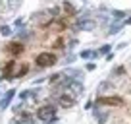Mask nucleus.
Wrapping results in <instances>:
<instances>
[{
    "label": "nucleus",
    "mask_w": 131,
    "mask_h": 124,
    "mask_svg": "<svg viewBox=\"0 0 131 124\" xmlns=\"http://www.w3.org/2000/svg\"><path fill=\"white\" fill-rule=\"evenodd\" d=\"M14 95H16V89H10V91H6V95L2 97V99H0V111H4V109L8 107Z\"/></svg>",
    "instance_id": "nucleus-8"
},
{
    "label": "nucleus",
    "mask_w": 131,
    "mask_h": 124,
    "mask_svg": "<svg viewBox=\"0 0 131 124\" xmlns=\"http://www.w3.org/2000/svg\"><path fill=\"white\" fill-rule=\"evenodd\" d=\"M19 4H21V0H12V2H10V8L14 10V8H17Z\"/></svg>",
    "instance_id": "nucleus-19"
},
{
    "label": "nucleus",
    "mask_w": 131,
    "mask_h": 124,
    "mask_svg": "<svg viewBox=\"0 0 131 124\" xmlns=\"http://www.w3.org/2000/svg\"><path fill=\"white\" fill-rule=\"evenodd\" d=\"M100 52H96V50H83L81 52V58H96Z\"/></svg>",
    "instance_id": "nucleus-11"
},
{
    "label": "nucleus",
    "mask_w": 131,
    "mask_h": 124,
    "mask_svg": "<svg viewBox=\"0 0 131 124\" xmlns=\"http://www.w3.org/2000/svg\"><path fill=\"white\" fill-rule=\"evenodd\" d=\"M37 118L41 124H52L56 120V109L50 107V105H45L37 111Z\"/></svg>",
    "instance_id": "nucleus-2"
},
{
    "label": "nucleus",
    "mask_w": 131,
    "mask_h": 124,
    "mask_svg": "<svg viewBox=\"0 0 131 124\" xmlns=\"http://www.w3.org/2000/svg\"><path fill=\"white\" fill-rule=\"evenodd\" d=\"M96 105H108V107H122L123 105V99L118 95H112V97H98L96 99Z\"/></svg>",
    "instance_id": "nucleus-5"
},
{
    "label": "nucleus",
    "mask_w": 131,
    "mask_h": 124,
    "mask_svg": "<svg viewBox=\"0 0 131 124\" xmlns=\"http://www.w3.org/2000/svg\"><path fill=\"white\" fill-rule=\"evenodd\" d=\"M0 4H2V0H0Z\"/></svg>",
    "instance_id": "nucleus-24"
},
{
    "label": "nucleus",
    "mask_w": 131,
    "mask_h": 124,
    "mask_svg": "<svg viewBox=\"0 0 131 124\" xmlns=\"http://www.w3.org/2000/svg\"><path fill=\"white\" fill-rule=\"evenodd\" d=\"M114 17H116V20H123V17H125V12H119V10H114Z\"/></svg>",
    "instance_id": "nucleus-15"
},
{
    "label": "nucleus",
    "mask_w": 131,
    "mask_h": 124,
    "mask_svg": "<svg viewBox=\"0 0 131 124\" xmlns=\"http://www.w3.org/2000/svg\"><path fill=\"white\" fill-rule=\"evenodd\" d=\"M75 27L79 29V31H93L94 29V21H91V20H85V17H81V20L75 23Z\"/></svg>",
    "instance_id": "nucleus-6"
},
{
    "label": "nucleus",
    "mask_w": 131,
    "mask_h": 124,
    "mask_svg": "<svg viewBox=\"0 0 131 124\" xmlns=\"http://www.w3.org/2000/svg\"><path fill=\"white\" fill-rule=\"evenodd\" d=\"M125 23H127V25H131V17H129V20H127V21H125Z\"/></svg>",
    "instance_id": "nucleus-23"
},
{
    "label": "nucleus",
    "mask_w": 131,
    "mask_h": 124,
    "mask_svg": "<svg viewBox=\"0 0 131 124\" xmlns=\"http://www.w3.org/2000/svg\"><path fill=\"white\" fill-rule=\"evenodd\" d=\"M31 93H33V91H29V89H25V91H23V93H21V99H23V101H25V99H27V97H31Z\"/></svg>",
    "instance_id": "nucleus-20"
},
{
    "label": "nucleus",
    "mask_w": 131,
    "mask_h": 124,
    "mask_svg": "<svg viewBox=\"0 0 131 124\" xmlns=\"http://www.w3.org/2000/svg\"><path fill=\"white\" fill-rule=\"evenodd\" d=\"M94 68H96V66H94L93 62H89V64H87V70H94Z\"/></svg>",
    "instance_id": "nucleus-22"
},
{
    "label": "nucleus",
    "mask_w": 131,
    "mask_h": 124,
    "mask_svg": "<svg viewBox=\"0 0 131 124\" xmlns=\"http://www.w3.org/2000/svg\"><path fill=\"white\" fill-rule=\"evenodd\" d=\"M64 89H66L64 93H68V95H71V97L77 99V97L83 93V83L81 82H75V79H70V82L64 83Z\"/></svg>",
    "instance_id": "nucleus-3"
},
{
    "label": "nucleus",
    "mask_w": 131,
    "mask_h": 124,
    "mask_svg": "<svg viewBox=\"0 0 131 124\" xmlns=\"http://www.w3.org/2000/svg\"><path fill=\"white\" fill-rule=\"evenodd\" d=\"M56 56H54L52 52H41L37 56V64L41 68H48V66H54V64H56Z\"/></svg>",
    "instance_id": "nucleus-4"
},
{
    "label": "nucleus",
    "mask_w": 131,
    "mask_h": 124,
    "mask_svg": "<svg viewBox=\"0 0 131 124\" xmlns=\"http://www.w3.org/2000/svg\"><path fill=\"white\" fill-rule=\"evenodd\" d=\"M19 37H23V39H27V37H31V33H27V29H19Z\"/></svg>",
    "instance_id": "nucleus-17"
},
{
    "label": "nucleus",
    "mask_w": 131,
    "mask_h": 124,
    "mask_svg": "<svg viewBox=\"0 0 131 124\" xmlns=\"http://www.w3.org/2000/svg\"><path fill=\"white\" fill-rule=\"evenodd\" d=\"M48 27L56 29V31H62V29H64V23H62V21H52V23H48Z\"/></svg>",
    "instance_id": "nucleus-12"
},
{
    "label": "nucleus",
    "mask_w": 131,
    "mask_h": 124,
    "mask_svg": "<svg viewBox=\"0 0 131 124\" xmlns=\"http://www.w3.org/2000/svg\"><path fill=\"white\" fill-rule=\"evenodd\" d=\"M0 33H2V35H10V33H12V29H10L8 25H2V27H0Z\"/></svg>",
    "instance_id": "nucleus-16"
},
{
    "label": "nucleus",
    "mask_w": 131,
    "mask_h": 124,
    "mask_svg": "<svg viewBox=\"0 0 131 124\" xmlns=\"http://www.w3.org/2000/svg\"><path fill=\"white\" fill-rule=\"evenodd\" d=\"M119 27H122V25H119V23H114V25H112V27H110V31H108V33H110V35H116V33H118V31H119Z\"/></svg>",
    "instance_id": "nucleus-14"
},
{
    "label": "nucleus",
    "mask_w": 131,
    "mask_h": 124,
    "mask_svg": "<svg viewBox=\"0 0 131 124\" xmlns=\"http://www.w3.org/2000/svg\"><path fill=\"white\" fill-rule=\"evenodd\" d=\"M62 79H64V74H54L52 78H50V82H52V83H58V82H62Z\"/></svg>",
    "instance_id": "nucleus-13"
},
{
    "label": "nucleus",
    "mask_w": 131,
    "mask_h": 124,
    "mask_svg": "<svg viewBox=\"0 0 131 124\" xmlns=\"http://www.w3.org/2000/svg\"><path fill=\"white\" fill-rule=\"evenodd\" d=\"M108 87H110V83L102 82V83H100V85H98V91H100V93H102V91H104V89H108Z\"/></svg>",
    "instance_id": "nucleus-18"
},
{
    "label": "nucleus",
    "mask_w": 131,
    "mask_h": 124,
    "mask_svg": "<svg viewBox=\"0 0 131 124\" xmlns=\"http://www.w3.org/2000/svg\"><path fill=\"white\" fill-rule=\"evenodd\" d=\"M23 50H25V49H23V45H21V43H10V45H8V52L14 54V56L21 54Z\"/></svg>",
    "instance_id": "nucleus-9"
},
{
    "label": "nucleus",
    "mask_w": 131,
    "mask_h": 124,
    "mask_svg": "<svg viewBox=\"0 0 131 124\" xmlns=\"http://www.w3.org/2000/svg\"><path fill=\"white\" fill-rule=\"evenodd\" d=\"M93 112H94V116H96V120H98L100 124H106V118H108V114H104V112L96 111V109H93Z\"/></svg>",
    "instance_id": "nucleus-10"
},
{
    "label": "nucleus",
    "mask_w": 131,
    "mask_h": 124,
    "mask_svg": "<svg viewBox=\"0 0 131 124\" xmlns=\"http://www.w3.org/2000/svg\"><path fill=\"white\" fill-rule=\"evenodd\" d=\"M106 52H110V45H104L102 49H100V54H106Z\"/></svg>",
    "instance_id": "nucleus-21"
},
{
    "label": "nucleus",
    "mask_w": 131,
    "mask_h": 124,
    "mask_svg": "<svg viewBox=\"0 0 131 124\" xmlns=\"http://www.w3.org/2000/svg\"><path fill=\"white\" fill-rule=\"evenodd\" d=\"M60 105L64 109H71L75 105V97H71V95H68V93H62L60 95Z\"/></svg>",
    "instance_id": "nucleus-7"
},
{
    "label": "nucleus",
    "mask_w": 131,
    "mask_h": 124,
    "mask_svg": "<svg viewBox=\"0 0 131 124\" xmlns=\"http://www.w3.org/2000/svg\"><path fill=\"white\" fill-rule=\"evenodd\" d=\"M27 64H23V62H8L4 68V79H12V78H23L25 74H27Z\"/></svg>",
    "instance_id": "nucleus-1"
}]
</instances>
